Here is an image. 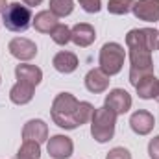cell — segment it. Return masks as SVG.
Returning a JSON list of instances; mask_svg holds the SVG:
<instances>
[{
	"instance_id": "6da1fadb",
	"label": "cell",
	"mask_w": 159,
	"mask_h": 159,
	"mask_svg": "<svg viewBox=\"0 0 159 159\" xmlns=\"http://www.w3.org/2000/svg\"><path fill=\"white\" fill-rule=\"evenodd\" d=\"M80 102L70 93H59L52 102V120L63 129H76V111Z\"/></svg>"
},
{
	"instance_id": "7a4b0ae2",
	"label": "cell",
	"mask_w": 159,
	"mask_h": 159,
	"mask_svg": "<svg viewBox=\"0 0 159 159\" xmlns=\"http://www.w3.org/2000/svg\"><path fill=\"white\" fill-rule=\"evenodd\" d=\"M117 113L111 111L109 107H96L93 117H91V135L96 143H107L115 135V126H117Z\"/></svg>"
},
{
	"instance_id": "3957f363",
	"label": "cell",
	"mask_w": 159,
	"mask_h": 159,
	"mask_svg": "<svg viewBox=\"0 0 159 159\" xmlns=\"http://www.w3.org/2000/svg\"><path fill=\"white\" fill-rule=\"evenodd\" d=\"M2 20H4V26L9 30V32H26L32 24V11L28 6H22L20 2H11L7 4L6 11L2 13Z\"/></svg>"
},
{
	"instance_id": "277c9868",
	"label": "cell",
	"mask_w": 159,
	"mask_h": 159,
	"mask_svg": "<svg viewBox=\"0 0 159 159\" xmlns=\"http://www.w3.org/2000/svg\"><path fill=\"white\" fill-rule=\"evenodd\" d=\"M124 57H126L124 46H120L119 43H106L100 48L98 65L107 76H115L124 67Z\"/></svg>"
},
{
	"instance_id": "5b68a950",
	"label": "cell",
	"mask_w": 159,
	"mask_h": 159,
	"mask_svg": "<svg viewBox=\"0 0 159 159\" xmlns=\"http://www.w3.org/2000/svg\"><path fill=\"white\" fill-rule=\"evenodd\" d=\"M126 46H128V50H144V52L152 54L159 46V32L156 28L129 30L126 35Z\"/></svg>"
},
{
	"instance_id": "8992f818",
	"label": "cell",
	"mask_w": 159,
	"mask_h": 159,
	"mask_svg": "<svg viewBox=\"0 0 159 159\" xmlns=\"http://www.w3.org/2000/svg\"><path fill=\"white\" fill-rule=\"evenodd\" d=\"M7 50L13 57H17L19 61H30L37 56V44L34 41L26 39V37H15L9 41Z\"/></svg>"
},
{
	"instance_id": "52a82bcc",
	"label": "cell",
	"mask_w": 159,
	"mask_h": 159,
	"mask_svg": "<svg viewBox=\"0 0 159 159\" xmlns=\"http://www.w3.org/2000/svg\"><path fill=\"white\" fill-rule=\"evenodd\" d=\"M46 150H48L50 157H54V159H69L72 156L74 143L67 135H54V137L48 139Z\"/></svg>"
},
{
	"instance_id": "ba28073f",
	"label": "cell",
	"mask_w": 159,
	"mask_h": 159,
	"mask_svg": "<svg viewBox=\"0 0 159 159\" xmlns=\"http://www.w3.org/2000/svg\"><path fill=\"white\" fill-rule=\"evenodd\" d=\"M106 107L115 111L117 115H124L131 109V96L124 89H113L106 96Z\"/></svg>"
},
{
	"instance_id": "9c48e42d",
	"label": "cell",
	"mask_w": 159,
	"mask_h": 159,
	"mask_svg": "<svg viewBox=\"0 0 159 159\" xmlns=\"http://www.w3.org/2000/svg\"><path fill=\"white\" fill-rule=\"evenodd\" d=\"M131 11L139 20L156 22L159 20V0H137Z\"/></svg>"
},
{
	"instance_id": "30bf717a",
	"label": "cell",
	"mask_w": 159,
	"mask_h": 159,
	"mask_svg": "<svg viewBox=\"0 0 159 159\" xmlns=\"http://www.w3.org/2000/svg\"><path fill=\"white\" fill-rule=\"evenodd\" d=\"M156 126V119L150 111L146 109H139L129 117V128L137 133V135H148Z\"/></svg>"
},
{
	"instance_id": "8fae6325",
	"label": "cell",
	"mask_w": 159,
	"mask_h": 159,
	"mask_svg": "<svg viewBox=\"0 0 159 159\" xmlns=\"http://www.w3.org/2000/svg\"><path fill=\"white\" fill-rule=\"evenodd\" d=\"M22 139L24 141H35V143H44L48 139V126L41 119L28 120L22 128Z\"/></svg>"
},
{
	"instance_id": "7c38bea8",
	"label": "cell",
	"mask_w": 159,
	"mask_h": 159,
	"mask_svg": "<svg viewBox=\"0 0 159 159\" xmlns=\"http://www.w3.org/2000/svg\"><path fill=\"white\" fill-rule=\"evenodd\" d=\"M96 39V32L91 24L87 22H78L70 28V41L80 46V48H85V46H91Z\"/></svg>"
},
{
	"instance_id": "4fadbf2b",
	"label": "cell",
	"mask_w": 159,
	"mask_h": 159,
	"mask_svg": "<svg viewBox=\"0 0 159 159\" xmlns=\"http://www.w3.org/2000/svg\"><path fill=\"white\" fill-rule=\"evenodd\" d=\"M109 76L98 67V69H91L87 74H85V87H87V91L89 93H93V94H100V93H104V91H107V87H109Z\"/></svg>"
},
{
	"instance_id": "5bb4252c",
	"label": "cell",
	"mask_w": 159,
	"mask_h": 159,
	"mask_svg": "<svg viewBox=\"0 0 159 159\" xmlns=\"http://www.w3.org/2000/svg\"><path fill=\"white\" fill-rule=\"evenodd\" d=\"M52 65H54V69H56L57 72H61V74H70V72H74V70L78 69V57H76V54L63 50V52H57V54L54 56Z\"/></svg>"
},
{
	"instance_id": "9a60e30c",
	"label": "cell",
	"mask_w": 159,
	"mask_h": 159,
	"mask_svg": "<svg viewBox=\"0 0 159 159\" xmlns=\"http://www.w3.org/2000/svg\"><path fill=\"white\" fill-rule=\"evenodd\" d=\"M15 76L19 81H24V83H30L34 87H37L43 80V70L35 65H28V63H22V65H17L15 69Z\"/></svg>"
},
{
	"instance_id": "2e32d148",
	"label": "cell",
	"mask_w": 159,
	"mask_h": 159,
	"mask_svg": "<svg viewBox=\"0 0 159 159\" xmlns=\"http://www.w3.org/2000/svg\"><path fill=\"white\" fill-rule=\"evenodd\" d=\"M34 91H35L34 85L24 83V81H17V83L11 87V91H9V100H11L13 104H17V106H24V104L32 102Z\"/></svg>"
},
{
	"instance_id": "e0dca14e",
	"label": "cell",
	"mask_w": 159,
	"mask_h": 159,
	"mask_svg": "<svg viewBox=\"0 0 159 159\" xmlns=\"http://www.w3.org/2000/svg\"><path fill=\"white\" fill-rule=\"evenodd\" d=\"M32 24H34V28L37 32H41V34H50L59 22H57V17L50 9H44V11H39L35 15V19L32 20Z\"/></svg>"
},
{
	"instance_id": "ac0fdd59",
	"label": "cell",
	"mask_w": 159,
	"mask_h": 159,
	"mask_svg": "<svg viewBox=\"0 0 159 159\" xmlns=\"http://www.w3.org/2000/svg\"><path fill=\"white\" fill-rule=\"evenodd\" d=\"M135 89H137L139 98H143V100H152V98L157 96L159 80L156 78L154 74H150V76H146L144 80H141V81L135 85Z\"/></svg>"
},
{
	"instance_id": "d6986e66",
	"label": "cell",
	"mask_w": 159,
	"mask_h": 159,
	"mask_svg": "<svg viewBox=\"0 0 159 159\" xmlns=\"http://www.w3.org/2000/svg\"><path fill=\"white\" fill-rule=\"evenodd\" d=\"M129 63L131 69H154L152 54L144 50H129Z\"/></svg>"
},
{
	"instance_id": "ffe728a7",
	"label": "cell",
	"mask_w": 159,
	"mask_h": 159,
	"mask_svg": "<svg viewBox=\"0 0 159 159\" xmlns=\"http://www.w3.org/2000/svg\"><path fill=\"white\" fill-rule=\"evenodd\" d=\"M41 157V144L35 141H24L22 146L17 152V159H39Z\"/></svg>"
},
{
	"instance_id": "44dd1931",
	"label": "cell",
	"mask_w": 159,
	"mask_h": 159,
	"mask_svg": "<svg viewBox=\"0 0 159 159\" xmlns=\"http://www.w3.org/2000/svg\"><path fill=\"white\" fill-rule=\"evenodd\" d=\"M72 9H74L72 0H50V11L56 17H67L72 13Z\"/></svg>"
},
{
	"instance_id": "7402d4cb",
	"label": "cell",
	"mask_w": 159,
	"mask_h": 159,
	"mask_svg": "<svg viewBox=\"0 0 159 159\" xmlns=\"http://www.w3.org/2000/svg\"><path fill=\"white\" fill-rule=\"evenodd\" d=\"M133 4H135V0H109L107 2V9L113 15H126V13L131 11Z\"/></svg>"
},
{
	"instance_id": "603a6c76",
	"label": "cell",
	"mask_w": 159,
	"mask_h": 159,
	"mask_svg": "<svg viewBox=\"0 0 159 159\" xmlns=\"http://www.w3.org/2000/svg\"><path fill=\"white\" fill-rule=\"evenodd\" d=\"M50 37L52 41L56 43V44H67L69 41H70V28L67 26V24H57L52 32H50Z\"/></svg>"
},
{
	"instance_id": "cb8c5ba5",
	"label": "cell",
	"mask_w": 159,
	"mask_h": 159,
	"mask_svg": "<svg viewBox=\"0 0 159 159\" xmlns=\"http://www.w3.org/2000/svg\"><path fill=\"white\" fill-rule=\"evenodd\" d=\"M93 113H94L93 104H89V102H80L78 111H76V122H78V126L85 124V122H89L91 117H93Z\"/></svg>"
},
{
	"instance_id": "d4e9b609",
	"label": "cell",
	"mask_w": 159,
	"mask_h": 159,
	"mask_svg": "<svg viewBox=\"0 0 159 159\" xmlns=\"http://www.w3.org/2000/svg\"><path fill=\"white\" fill-rule=\"evenodd\" d=\"M150 74H154V69H129V83L135 87L141 80H144Z\"/></svg>"
},
{
	"instance_id": "484cf974",
	"label": "cell",
	"mask_w": 159,
	"mask_h": 159,
	"mask_svg": "<svg viewBox=\"0 0 159 159\" xmlns=\"http://www.w3.org/2000/svg\"><path fill=\"white\" fill-rule=\"evenodd\" d=\"M78 2L87 13H98L102 9V0H78Z\"/></svg>"
},
{
	"instance_id": "4316f807",
	"label": "cell",
	"mask_w": 159,
	"mask_h": 159,
	"mask_svg": "<svg viewBox=\"0 0 159 159\" xmlns=\"http://www.w3.org/2000/svg\"><path fill=\"white\" fill-rule=\"evenodd\" d=\"M106 159H131V154H129L128 148H124V146H117V148H113V150L107 152Z\"/></svg>"
},
{
	"instance_id": "83f0119b",
	"label": "cell",
	"mask_w": 159,
	"mask_h": 159,
	"mask_svg": "<svg viewBox=\"0 0 159 159\" xmlns=\"http://www.w3.org/2000/svg\"><path fill=\"white\" fill-rule=\"evenodd\" d=\"M148 156L150 159H159V135H156L148 143Z\"/></svg>"
},
{
	"instance_id": "f1b7e54d",
	"label": "cell",
	"mask_w": 159,
	"mask_h": 159,
	"mask_svg": "<svg viewBox=\"0 0 159 159\" xmlns=\"http://www.w3.org/2000/svg\"><path fill=\"white\" fill-rule=\"evenodd\" d=\"M22 2H24V4H26L28 7H34V6H39L43 0H22Z\"/></svg>"
},
{
	"instance_id": "f546056e",
	"label": "cell",
	"mask_w": 159,
	"mask_h": 159,
	"mask_svg": "<svg viewBox=\"0 0 159 159\" xmlns=\"http://www.w3.org/2000/svg\"><path fill=\"white\" fill-rule=\"evenodd\" d=\"M6 7H7V2H6V0H0V13H4Z\"/></svg>"
},
{
	"instance_id": "4dcf8cb0",
	"label": "cell",
	"mask_w": 159,
	"mask_h": 159,
	"mask_svg": "<svg viewBox=\"0 0 159 159\" xmlns=\"http://www.w3.org/2000/svg\"><path fill=\"white\" fill-rule=\"evenodd\" d=\"M156 100H157V102H159V89H157V96H156Z\"/></svg>"
},
{
	"instance_id": "1f68e13d",
	"label": "cell",
	"mask_w": 159,
	"mask_h": 159,
	"mask_svg": "<svg viewBox=\"0 0 159 159\" xmlns=\"http://www.w3.org/2000/svg\"><path fill=\"white\" fill-rule=\"evenodd\" d=\"M157 32H159V30H157ZM157 50H159V46H157Z\"/></svg>"
},
{
	"instance_id": "d6a6232c",
	"label": "cell",
	"mask_w": 159,
	"mask_h": 159,
	"mask_svg": "<svg viewBox=\"0 0 159 159\" xmlns=\"http://www.w3.org/2000/svg\"><path fill=\"white\" fill-rule=\"evenodd\" d=\"M0 80H2V78H0Z\"/></svg>"
}]
</instances>
